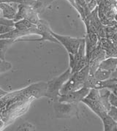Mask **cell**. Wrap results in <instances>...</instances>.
Returning a JSON list of instances; mask_svg holds the SVG:
<instances>
[{
  "mask_svg": "<svg viewBox=\"0 0 117 131\" xmlns=\"http://www.w3.org/2000/svg\"><path fill=\"white\" fill-rule=\"evenodd\" d=\"M76 103H61L58 100L53 102V109L55 112L56 118L57 119H64L69 118L75 114L77 112Z\"/></svg>",
  "mask_w": 117,
  "mask_h": 131,
  "instance_id": "2",
  "label": "cell"
},
{
  "mask_svg": "<svg viewBox=\"0 0 117 131\" xmlns=\"http://www.w3.org/2000/svg\"><path fill=\"white\" fill-rule=\"evenodd\" d=\"M51 34L53 37H55L59 43L64 46V47L66 48L68 53L75 54L76 53L81 41L83 40V38H74L69 36H63L60 35L58 34H56L51 30Z\"/></svg>",
  "mask_w": 117,
  "mask_h": 131,
  "instance_id": "3",
  "label": "cell"
},
{
  "mask_svg": "<svg viewBox=\"0 0 117 131\" xmlns=\"http://www.w3.org/2000/svg\"><path fill=\"white\" fill-rule=\"evenodd\" d=\"M12 68L11 63L7 62L5 59H0V74L6 72Z\"/></svg>",
  "mask_w": 117,
  "mask_h": 131,
  "instance_id": "11",
  "label": "cell"
},
{
  "mask_svg": "<svg viewBox=\"0 0 117 131\" xmlns=\"http://www.w3.org/2000/svg\"><path fill=\"white\" fill-rule=\"evenodd\" d=\"M117 67V58H108L100 63L98 68L113 72ZM97 68V69H98Z\"/></svg>",
  "mask_w": 117,
  "mask_h": 131,
  "instance_id": "7",
  "label": "cell"
},
{
  "mask_svg": "<svg viewBox=\"0 0 117 131\" xmlns=\"http://www.w3.org/2000/svg\"><path fill=\"white\" fill-rule=\"evenodd\" d=\"M110 79H117V67L115 68V70L111 73Z\"/></svg>",
  "mask_w": 117,
  "mask_h": 131,
  "instance_id": "16",
  "label": "cell"
},
{
  "mask_svg": "<svg viewBox=\"0 0 117 131\" xmlns=\"http://www.w3.org/2000/svg\"><path fill=\"white\" fill-rule=\"evenodd\" d=\"M2 97V96H1V95H0V99H1V97Z\"/></svg>",
  "mask_w": 117,
  "mask_h": 131,
  "instance_id": "20",
  "label": "cell"
},
{
  "mask_svg": "<svg viewBox=\"0 0 117 131\" xmlns=\"http://www.w3.org/2000/svg\"><path fill=\"white\" fill-rule=\"evenodd\" d=\"M0 9L2 10L3 18L13 20L17 13L18 5L13 6L11 5V2H0Z\"/></svg>",
  "mask_w": 117,
  "mask_h": 131,
  "instance_id": "6",
  "label": "cell"
},
{
  "mask_svg": "<svg viewBox=\"0 0 117 131\" xmlns=\"http://www.w3.org/2000/svg\"><path fill=\"white\" fill-rule=\"evenodd\" d=\"M14 42L16 40L13 39H0V59H5L6 51Z\"/></svg>",
  "mask_w": 117,
  "mask_h": 131,
  "instance_id": "8",
  "label": "cell"
},
{
  "mask_svg": "<svg viewBox=\"0 0 117 131\" xmlns=\"http://www.w3.org/2000/svg\"><path fill=\"white\" fill-rule=\"evenodd\" d=\"M8 94V92H6V91H4L3 89H2L0 88V95L1 96H4V95H6V94Z\"/></svg>",
  "mask_w": 117,
  "mask_h": 131,
  "instance_id": "17",
  "label": "cell"
},
{
  "mask_svg": "<svg viewBox=\"0 0 117 131\" xmlns=\"http://www.w3.org/2000/svg\"><path fill=\"white\" fill-rule=\"evenodd\" d=\"M15 29L13 26H7V25H0V35H3L12 31Z\"/></svg>",
  "mask_w": 117,
  "mask_h": 131,
  "instance_id": "13",
  "label": "cell"
},
{
  "mask_svg": "<svg viewBox=\"0 0 117 131\" xmlns=\"http://www.w3.org/2000/svg\"><path fill=\"white\" fill-rule=\"evenodd\" d=\"M16 130L18 131H32V130H36V127L35 126L33 125L32 124H31L30 122H24L22 125L18 127Z\"/></svg>",
  "mask_w": 117,
  "mask_h": 131,
  "instance_id": "10",
  "label": "cell"
},
{
  "mask_svg": "<svg viewBox=\"0 0 117 131\" xmlns=\"http://www.w3.org/2000/svg\"><path fill=\"white\" fill-rule=\"evenodd\" d=\"M3 125H4V122L0 119V128H2L3 127Z\"/></svg>",
  "mask_w": 117,
  "mask_h": 131,
  "instance_id": "18",
  "label": "cell"
},
{
  "mask_svg": "<svg viewBox=\"0 0 117 131\" xmlns=\"http://www.w3.org/2000/svg\"><path fill=\"white\" fill-rule=\"evenodd\" d=\"M71 74V69L69 68L64 73L53 78L52 80L46 83L45 96L51 99L53 102L58 100V96L60 95L59 91L64 83L70 77Z\"/></svg>",
  "mask_w": 117,
  "mask_h": 131,
  "instance_id": "1",
  "label": "cell"
},
{
  "mask_svg": "<svg viewBox=\"0 0 117 131\" xmlns=\"http://www.w3.org/2000/svg\"><path fill=\"white\" fill-rule=\"evenodd\" d=\"M97 2L96 0H91L90 2H89L87 4V7L89 9V10L91 12L93 11L95 9L97 8Z\"/></svg>",
  "mask_w": 117,
  "mask_h": 131,
  "instance_id": "15",
  "label": "cell"
},
{
  "mask_svg": "<svg viewBox=\"0 0 117 131\" xmlns=\"http://www.w3.org/2000/svg\"><path fill=\"white\" fill-rule=\"evenodd\" d=\"M89 91H90L89 88L83 86L80 89L69 92L67 94H60L58 97V101L61 103H77L83 100L89 92Z\"/></svg>",
  "mask_w": 117,
  "mask_h": 131,
  "instance_id": "4",
  "label": "cell"
},
{
  "mask_svg": "<svg viewBox=\"0 0 117 131\" xmlns=\"http://www.w3.org/2000/svg\"><path fill=\"white\" fill-rule=\"evenodd\" d=\"M85 1H86V4H88L89 2H90L91 0H85Z\"/></svg>",
  "mask_w": 117,
  "mask_h": 131,
  "instance_id": "19",
  "label": "cell"
},
{
  "mask_svg": "<svg viewBox=\"0 0 117 131\" xmlns=\"http://www.w3.org/2000/svg\"><path fill=\"white\" fill-rule=\"evenodd\" d=\"M108 114L111 117L113 120L117 122V108L111 105L110 109L108 111Z\"/></svg>",
  "mask_w": 117,
  "mask_h": 131,
  "instance_id": "12",
  "label": "cell"
},
{
  "mask_svg": "<svg viewBox=\"0 0 117 131\" xmlns=\"http://www.w3.org/2000/svg\"><path fill=\"white\" fill-rule=\"evenodd\" d=\"M111 73L112 72L108 71V70L98 68L93 75H94L96 80H97L99 81H106V80L110 79Z\"/></svg>",
  "mask_w": 117,
  "mask_h": 131,
  "instance_id": "9",
  "label": "cell"
},
{
  "mask_svg": "<svg viewBox=\"0 0 117 131\" xmlns=\"http://www.w3.org/2000/svg\"><path fill=\"white\" fill-rule=\"evenodd\" d=\"M108 101L111 105L117 108V95L113 93H110L108 96Z\"/></svg>",
  "mask_w": 117,
  "mask_h": 131,
  "instance_id": "14",
  "label": "cell"
},
{
  "mask_svg": "<svg viewBox=\"0 0 117 131\" xmlns=\"http://www.w3.org/2000/svg\"><path fill=\"white\" fill-rule=\"evenodd\" d=\"M38 35H41V38L35 39V40H17V41H43V40H49L53 42L59 43L58 41L53 37L51 34V29L49 26L48 23L45 20H40L38 21L37 24Z\"/></svg>",
  "mask_w": 117,
  "mask_h": 131,
  "instance_id": "5",
  "label": "cell"
}]
</instances>
